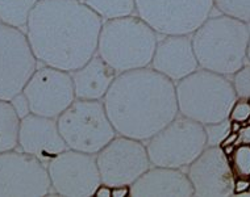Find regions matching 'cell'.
Returning a JSON list of instances; mask_svg holds the SVG:
<instances>
[{
  "label": "cell",
  "instance_id": "6da1fadb",
  "mask_svg": "<svg viewBox=\"0 0 250 197\" xmlns=\"http://www.w3.org/2000/svg\"><path fill=\"white\" fill-rule=\"evenodd\" d=\"M102 25L83 0H40L25 35L41 64L73 73L96 56Z\"/></svg>",
  "mask_w": 250,
  "mask_h": 197
},
{
  "label": "cell",
  "instance_id": "7a4b0ae2",
  "mask_svg": "<svg viewBox=\"0 0 250 197\" xmlns=\"http://www.w3.org/2000/svg\"><path fill=\"white\" fill-rule=\"evenodd\" d=\"M103 104L117 134L143 142L179 115L175 83L150 66L117 74Z\"/></svg>",
  "mask_w": 250,
  "mask_h": 197
},
{
  "label": "cell",
  "instance_id": "3957f363",
  "mask_svg": "<svg viewBox=\"0 0 250 197\" xmlns=\"http://www.w3.org/2000/svg\"><path fill=\"white\" fill-rule=\"evenodd\" d=\"M199 67L232 77L245 64L250 24L228 15L208 18L191 35Z\"/></svg>",
  "mask_w": 250,
  "mask_h": 197
},
{
  "label": "cell",
  "instance_id": "277c9868",
  "mask_svg": "<svg viewBox=\"0 0 250 197\" xmlns=\"http://www.w3.org/2000/svg\"><path fill=\"white\" fill-rule=\"evenodd\" d=\"M158 35L137 15L103 21L96 54L117 74L149 67Z\"/></svg>",
  "mask_w": 250,
  "mask_h": 197
},
{
  "label": "cell",
  "instance_id": "5b68a950",
  "mask_svg": "<svg viewBox=\"0 0 250 197\" xmlns=\"http://www.w3.org/2000/svg\"><path fill=\"white\" fill-rule=\"evenodd\" d=\"M175 91L179 115L204 126L228 120L237 100L230 78L200 67L175 83Z\"/></svg>",
  "mask_w": 250,
  "mask_h": 197
},
{
  "label": "cell",
  "instance_id": "8992f818",
  "mask_svg": "<svg viewBox=\"0 0 250 197\" xmlns=\"http://www.w3.org/2000/svg\"><path fill=\"white\" fill-rule=\"evenodd\" d=\"M57 125L67 149L92 155L98 154L117 136L103 100L75 98L57 117Z\"/></svg>",
  "mask_w": 250,
  "mask_h": 197
},
{
  "label": "cell",
  "instance_id": "52a82bcc",
  "mask_svg": "<svg viewBox=\"0 0 250 197\" xmlns=\"http://www.w3.org/2000/svg\"><path fill=\"white\" fill-rule=\"evenodd\" d=\"M151 166L187 168L207 147L204 125L178 115L145 142Z\"/></svg>",
  "mask_w": 250,
  "mask_h": 197
},
{
  "label": "cell",
  "instance_id": "ba28073f",
  "mask_svg": "<svg viewBox=\"0 0 250 197\" xmlns=\"http://www.w3.org/2000/svg\"><path fill=\"white\" fill-rule=\"evenodd\" d=\"M136 15L161 36H191L215 8L213 0H134Z\"/></svg>",
  "mask_w": 250,
  "mask_h": 197
},
{
  "label": "cell",
  "instance_id": "9c48e42d",
  "mask_svg": "<svg viewBox=\"0 0 250 197\" xmlns=\"http://www.w3.org/2000/svg\"><path fill=\"white\" fill-rule=\"evenodd\" d=\"M37 63L25 32L0 22V98L9 101L22 92Z\"/></svg>",
  "mask_w": 250,
  "mask_h": 197
},
{
  "label": "cell",
  "instance_id": "30bf717a",
  "mask_svg": "<svg viewBox=\"0 0 250 197\" xmlns=\"http://www.w3.org/2000/svg\"><path fill=\"white\" fill-rule=\"evenodd\" d=\"M104 184L132 185L151 167L145 142L117 134L95 155Z\"/></svg>",
  "mask_w": 250,
  "mask_h": 197
},
{
  "label": "cell",
  "instance_id": "8fae6325",
  "mask_svg": "<svg viewBox=\"0 0 250 197\" xmlns=\"http://www.w3.org/2000/svg\"><path fill=\"white\" fill-rule=\"evenodd\" d=\"M22 94L28 98L30 113L49 118H57L77 98L71 73L46 64L36 69Z\"/></svg>",
  "mask_w": 250,
  "mask_h": 197
},
{
  "label": "cell",
  "instance_id": "7c38bea8",
  "mask_svg": "<svg viewBox=\"0 0 250 197\" xmlns=\"http://www.w3.org/2000/svg\"><path fill=\"white\" fill-rule=\"evenodd\" d=\"M52 191L45 163L16 149L0 153V197H41Z\"/></svg>",
  "mask_w": 250,
  "mask_h": 197
},
{
  "label": "cell",
  "instance_id": "4fadbf2b",
  "mask_svg": "<svg viewBox=\"0 0 250 197\" xmlns=\"http://www.w3.org/2000/svg\"><path fill=\"white\" fill-rule=\"evenodd\" d=\"M54 193L66 197L94 196L102 183L96 157L67 149L46 164Z\"/></svg>",
  "mask_w": 250,
  "mask_h": 197
},
{
  "label": "cell",
  "instance_id": "5bb4252c",
  "mask_svg": "<svg viewBox=\"0 0 250 197\" xmlns=\"http://www.w3.org/2000/svg\"><path fill=\"white\" fill-rule=\"evenodd\" d=\"M194 196H233L234 176L220 146H207L187 167Z\"/></svg>",
  "mask_w": 250,
  "mask_h": 197
},
{
  "label": "cell",
  "instance_id": "9a60e30c",
  "mask_svg": "<svg viewBox=\"0 0 250 197\" xmlns=\"http://www.w3.org/2000/svg\"><path fill=\"white\" fill-rule=\"evenodd\" d=\"M19 147L45 164L67 150V145L57 125V118L37 116L33 113H29L20 121Z\"/></svg>",
  "mask_w": 250,
  "mask_h": 197
},
{
  "label": "cell",
  "instance_id": "2e32d148",
  "mask_svg": "<svg viewBox=\"0 0 250 197\" xmlns=\"http://www.w3.org/2000/svg\"><path fill=\"white\" fill-rule=\"evenodd\" d=\"M150 67L178 83L199 69L191 36H164L158 39Z\"/></svg>",
  "mask_w": 250,
  "mask_h": 197
},
{
  "label": "cell",
  "instance_id": "e0dca14e",
  "mask_svg": "<svg viewBox=\"0 0 250 197\" xmlns=\"http://www.w3.org/2000/svg\"><path fill=\"white\" fill-rule=\"evenodd\" d=\"M192 197L194 187L181 168L151 166L130 185V197Z\"/></svg>",
  "mask_w": 250,
  "mask_h": 197
},
{
  "label": "cell",
  "instance_id": "ac0fdd59",
  "mask_svg": "<svg viewBox=\"0 0 250 197\" xmlns=\"http://www.w3.org/2000/svg\"><path fill=\"white\" fill-rule=\"evenodd\" d=\"M75 98L82 100H103L116 79L117 73L98 54L82 67L71 73Z\"/></svg>",
  "mask_w": 250,
  "mask_h": 197
},
{
  "label": "cell",
  "instance_id": "d6986e66",
  "mask_svg": "<svg viewBox=\"0 0 250 197\" xmlns=\"http://www.w3.org/2000/svg\"><path fill=\"white\" fill-rule=\"evenodd\" d=\"M20 121L11 101L0 98V153L15 150L19 147Z\"/></svg>",
  "mask_w": 250,
  "mask_h": 197
},
{
  "label": "cell",
  "instance_id": "ffe728a7",
  "mask_svg": "<svg viewBox=\"0 0 250 197\" xmlns=\"http://www.w3.org/2000/svg\"><path fill=\"white\" fill-rule=\"evenodd\" d=\"M40 0H0V22L24 29L30 12Z\"/></svg>",
  "mask_w": 250,
  "mask_h": 197
},
{
  "label": "cell",
  "instance_id": "44dd1931",
  "mask_svg": "<svg viewBox=\"0 0 250 197\" xmlns=\"http://www.w3.org/2000/svg\"><path fill=\"white\" fill-rule=\"evenodd\" d=\"M103 21L136 15L134 0H83Z\"/></svg>",
  "mask_w": 250,
  "mask_h": 197
},
{
  "label": "cell",
  "instance_id": "7402d4cb",
  "mask_svg": "<svg viewBox=\"0 0 250 197\" xmlns=\"http://www.w3.org/2000/svg\"><path fill=\"white\" fill-rule=\"evenodd\" d=\"M229 164L232 168L234 179H249L250 180V143L241 142L236 145V149L228 157Z\"/></svg>",
  "mask_w": 250,
  "mask_h": 197
},
{
  "label": "cell",
  "instance_id": "603a6c76",
  "mask_svg": "<svg viewBox=\"0 0 250 197\" xmlns=\"http://www.w3.org/2000/svg\"><path fill=\"white\" fill-rule=\"evenodd\" d=\"M215 8L223 15H228L250 24V0H213Z\"/></svg>",
  "mask_w": 250,
  "mask_h": 197
},
{
  "label": "cell",
  "instance_id": "cb8c5ba5",
  "mask_svg": "<svg viewBox=\"0 0 250 197\" xmlns=\"http://www.w3.org/2000/svg\"><path fill=\"white\" fill-rule=\"evenodd\" d=\"M230 78V77H229ZM232 86L238 98H250V63L244 64L230 78Z\"/></svg>",
  "mask_w": 250,
  "mask_h": 197
},
{
  "label": "cell",
  "instance_id": "d4e9b609",
  "mask_svg": "<svg viewBox=\"0 0 250 197\" xmlns=\"http://www.w3.org/2000/svg\"><path fill=\"white\" fill-rule=\"evenodd\" d=\"M207 133V146H220L227 136L230 133V121L224 120L217 124L204 126Z\"/></svg>",
  "mask_w": 250,
  "mask_h": 197
},
{
  "label": "cell",
  "instance_id": "484cf974",
  "mask_svg": "<svg viewBox=\"0 0 250 197\" xmlns=\"http://www.w3.org/2000/svg\"><path fill=\"white\" fill-rule=\"evenodd\" d=\"M250 117V103L248 98H238L233 104L230 113H229L228 120L234 121V122H240L242 126L246 124V121L249 120Z\"/></svg>",
  "mask_w": 250,
  "mask_h": 197
},
{
  "label": "cell",
  "instance_id": "4316f807",
  "mask_svg": "<svg viewBox=\"0 0 250 197\" xmlns=\"http://www.w3.org/2000/svg\"><path fill=\"white\" fill-rule=\"evenodd\" d=\"M11 104H12L13 109L16 111V113L19 115L20 118H24L25 116H28L30 113V108H29V103H28V98L22 92L18 94L15 98H12L11 100Z\"/></svg>",
  "mask_w": 250,
  "mask_h": 197
},
{
  "label": "cell",
  "instance_id": "83f0119b",
  "mask_svg": "<svg viewBox=\"0 0 250 197\" xmlns=\"http://www.w3.org/2000/svg\"><path fill=\"white\" fill-rule=\"evenodd\" d=\"M250 189V180L249 179H240L236 177L234 179V184H233V196L237 195H244Z\"/></svg>",
  "mask_w": 250,
  "mask_h": 197
},
{
  "label": "cell",
  "instance_id": "f1b7e54d",
  "mask_svg": "<svg viewBox=\"0 0 250 197\" xmlns=\"http://www.w3.org/2000/svg\"><path fill=\"white\" fill-rule=\"evenodd\" d=\"M94 196L96 197H112V187L104 183H100L98 188L94 192Z\"/></svg>",
  "mask_w": 250,
  "mask_h": 197
},
{
  "label": "cell",
  "instance_id": "f546056e",
  "mask_svg": "<svg viewBox=\"0 0 250 197\" xmlns=\"http://www.w3.org/2000/svg\"><path fill=\"white\" fill-rule=\"evenodd\" d=\"M112 197H130V185L112 187Z\"/></svg>",
  "mask_w": 250,
  "mask_h": 197
},
{
  "label": "cell",
  "instance_id": "4dcf8cb0",
  "mask_svg": "<svg viewBox=\"0 0 250 197\" xmlns=\"http://www.w3.org/2000/svg\"><path fill=\"white\" fill-rule=\"evenodd\" d=\"M241 142H249L250 143V125L242 126L241 130L238 132L237 143H241Z\"/></svg>",
  "mask_w": 250,
  "mask_h": 197
},
{
  "label": "cell",
  "instance_id": "1f68e13d",
  "mask_svg": "<svg viewBox=\"0 0 250 197\" xmlns=\"http://www.w3.org/2000/svg\"><path fill=\"white\" fill-rule=\"evenodd\" d=\"M237 141H238V133L230 132V133H229L224 139H223V142L220 143V147H224V146H228V145H233V143H237Z\"/></svg>",
  "mask_w": 250,
  "mask_h": 197
},
{
  "label": "cell",
  "instance_id": "d6a6232c",
  "mask_svg": "<svg viewBox=\"0 0 250 197\" xmlns=\"http://www.w3.org/2000/svg\"><path fill=\"white\" fill-rule=\"evenodd\" d=\"M236 145H237V143H233V145L224 146V147H221V149H223V151H224V154L227 155V157H229V155L232 154L233 151H234V149H236Z\"/></svg>",
  "mask_w": 250,
  "mask_h": 197
},
{
  "label": "cell",
  "instance_id": "836d02e7",
  "mask_svg": "<svg viewBox=\"0 0 250 197\" xmlns=\"http://www.w3.org/2000/svg\"><path fill=\"white\" fill-rule=\"evenodd\" d=\"M242 128V124L240 122H234V121H230V132H234V133H238Z\"/></svg>",
  "mask_w": 250,
  "mask_h": 197
},
{
  "label": "cell",
  "instance_id": "e575fe53",
  "mask_svg": "<svg viewBox=\"0 0 250 197\" xmlns=\"http://www.w3.org/2000/svg\"><path fill=\"white\" fill-rule=\"evenodd\" d=\"M248 59L250 62V41H249V47H248Z\"/></svg>",
  "mask_w": 250,
  "mask_h": 197
},
{
  "label": "cell",
  "instance_id": "d590c367",
  "mask_svg": "<svg viewBox=\"0 0 250 197\" xmlns=\"http://www.w3.org/2000/svg\"><path fill=\"white\" fill-rule=\"evenodd\" d=\"M248 100H249V103H250V98H248Z\"/></svg>",
  "mask_w": 250,
  "mask_h": 197
}]
</instances>
